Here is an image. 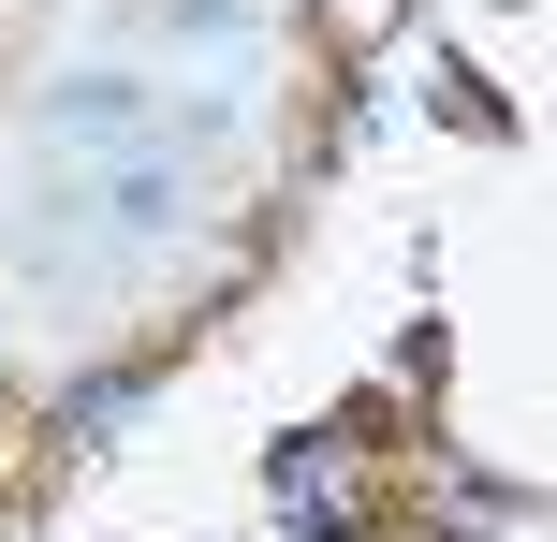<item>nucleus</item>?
<instances>
[{
    "mask_svg": "<svg viewBox=\"0 0 557 542\" xmlns=\"http://www.w3.org/2000/svg\"><path fill=\"white\" fill-rule=\"evenodd\" d=\"M264 514L294 542H367V528H382V440H367V426L278 440V455H264Z\"/></svg>",
    "mask_w": 557,
    "mask_h": 542,
    "instance_id": "1",
    "label": "nucleus"
},
{
    "mask_svg": "<svg viewBox=\"0 0 557 542\" xmlns=\"http://www.w3.org/2000/svg\"><path fill=\"white\" fill-rule=\"evenodd\" d=\"M191 147H117L103 162V235L117 250H176V235H191Z\"/></svg>",
    "mask_w": 557,
    "mask_h": 542,
    "instance_id": "2",
    "label": "nucleus"
},
{
    "mask_svg": "<svg viewBox=\"0 0 557 542\" xmlns=\"http://www.w3.org/2000/svg\"><path fill=\"white\" fill-rule=\"evenodd\" d=\"M29 133H59V147H147L162 133V88L147 74H59V88H29Z\"/></svg>",
    "mask_w": 557,
    "mask_h": 542,
    "instance_id": "3",
    "label": "nucleus"
},
{
    "mask_svg": "<svg viewBox=\"0 0 557 542\" xmlns=\"http://www.w3.org/2000/svg\"><path fill=\"white\" fill-rule=\"evenodd\" d=\"M529 514H543L529 484H470V469H441V484H425V542H513Z\"/></svg>",
    "mask_w": 557,
    "mask_h": 542,
    "instance_id": "4",
    "label": "nucleus"
},
{
    "mask_svg": "<svg viewBox=\"0 0 557 542\" xmlns=\"http://www.w3.org/2000/svg\"><path fill=\"white\" fill-rule=\"evenodd\" d=\"M133 411H147V367H88L74 396H59V440H117Z\"/></svg>",
    "mask_w": 557,
    "mask_h": 542,
    "instance_id": "5",
    "label": "nucleus"
}]
</instances>
